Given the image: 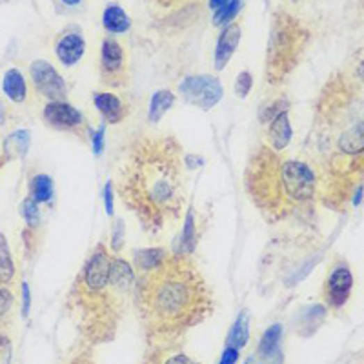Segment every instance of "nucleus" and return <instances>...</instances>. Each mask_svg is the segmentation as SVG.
<instances>
[{
    "label": "nucleus",
    "mask_w": 364,
    "mask_h": 364,
    "mask_svg": "<svg viewBox=\"0 0 364 364\" xmlns=\"http://www.w3.org/2000/svg\"><path fill=\"white\" fill-rule=\"evenodd\" d=\"M93 102L106 122L109 124H118L126 118V113H128L124 100L113 93H95Z\"/></svg>",
    "instance_id": "13"
},
{
    "label": "nucleus",
    "mask_w": 364,
    "mask_h": 364,
    "mask_svg": "<svg viewBox=\"0 0 364 364\" xmlns=\"http://www.w3.org/2000/svg\"><path fill=\"white\" fill-rule=\"evenodd\" d=\"M62 2H64L66 6H77V4H81L82 0H62Z\"/></svg>",
    "instance_id": "41"
},
{
    "label": "nucleus",
    "mask_w": 364,
    "mask_h": 364,
    "mask_svg": "<svg viewBox=\"0 0 364 364\" xmlns=\"http://www.w3.org/2000/svg\"><path fill=\"white\" fill-rule=\"evenodd\" d=\"M355 73H357V77H359V79H361V82H364V62H361L359 66H357Z\"/></svg>",
    "instance_id": "39"
},
{
    "label": "nucleus",
    "mask_w": 364,
    "mask_h": 364,
    "mask_svg": "<svg viewBox=\"0 0 364 364\" xmlns=\"http://www.w3.org/2000/svg\"><path fill=\"white\" fill-rule=\"evenodd\" d=\"M241 37L242 31L239 24L232 22L224 28V31L221 33V37H219L217 49H215V68H217L219 71L224 70L228 62L232 61L233 53H235L237 46L241 42Z\"/></svg>",
    "instance_id": "11"
},
{
    "label": "nucleus",
    "mask_w": 364,
    "mask_h": 364,
    "mask_svg": "<svg viewBox=\"0 0 364 364\" xmlns=\"http://www.w3.org/2000/svg\"><path fill=\"white\" fill-rule=\"evenodd\" d=\"M29 132L28 129H17L6 141V153H13V155H26L29 148Z\"/></svg>",
    "instance_id": "25"
},
{
    "label": "nucleus",
    "mask_w": 364,
    "mask_h": 364,
    "mask_svg": "<svg viewBox=\"0 0 364 364\" xmlns=\"http://www.w3.org/2000/svg\"><path fill=\"white\" fill-rule=\"evenodd\" d=\"M197 244V233H195V221L193 213L188 212L184 221V228H182V241H180V253L182 255H191Z\"/></svg>",
    "instance_id": "24"
},
{
    "label": "nucleus",
    "mask_w": 364,
    "mask_h": 364,
    "mask_svg": "<svg viewBox=\"0 0 364 364\" xmlns=\"http://www.w3.org/2000/svg\"><path fill=\"white\" fill-rule=\"evenodd\" d=\"M301 28L297 20L288 15H275L274 28L268 40V55H266V79L271 84H279L284 77L295 68V62L301 53Z\"/></svg>",
    "instance_id": "4"
},
{
    "label": "nucleus",
    "mask_w": 364,
    "mask_h": 364,
    "mask_svg": "<svg viewBox=\"0 0 364 364\" xmlns=\"http://www.w3.org/2000/svg\"><path fill=\"white\" fill-rule=\"evenodd\" d=\"M53 197V180L44 173H38L31 179V199L35 203H49Z\"/></svg>",
    "instance_id": "21"
},
{
    "label": "nucleus",
    "mask_w": 364,
    "mask_h": 364,
    "mask_svg": "<svg viewBox=\"0 0 364 364\" xmlns=\"http://www.w3.org/2000/svg\"><path fill=\"white\" fill-rule=\"evenodd\" d=\"M166 255H168V253H166L164 250H161V248L139 251L137 255H135V268H137L141 274L153 270V268H157V266L161 264L162 260L166 259Z\"/></svg>",
    "instance_id": "20"
},
{
    "label": "nucleus",
    "mask_w": 364,
    "mask_h": 364,
    "mask_svg": "<svg viewBox=\"0 0 364 364\" xmlns=\"http://www.w3.org/2000/svg\"><path fill=\"white\" fill-rule=\"evenodd\" d=\"M29 308H31V294H29L28 283H22V315L28 317Z\"/></svg>",
    "instance_id": "33"
},
{
    "label": "nucleus",
    "mask_w": 364,
    "mask_h": 364,
    "mask_svg": "<svg viewBox=\"0 0 364 364\" xmlns=\"http://www.w3.org/2000/svg\"><path fill=\"white\" fill-rule=\"evenodd\" d=\"M290 141H292V126H290L288 111H283L268 126V144L274 152H284Z\"/></svg>",
    "instance_id": "14"
},
{
    "label": "nucleus",
    "mask_w": 364,
    "mask_h": 364,
    "mask_svg": "<svg viewBox=\"0 0 364 364\" xmlns=\"http://www.w3.org/2000/svg\"><path fill=\"white\" fill-rule=\"evenodd\" d=\"M44 118L49 126L66 132H79L84 126V117L79 109L61 100V102H49L44 108Z\"/></svg>",
    "instance_id": "9"
},
{
    "label": "nucleus",
    "mask_w": 364,
    "mask_h": 364,
    "mask_svg": "<svg viewBox=\"0 0 364 364\" xmlns=\"http://www.w3.org/2000/svg\"><path fill=\"white\" fill-rule=\"evenodd\" d=\"M228 2H230V0H209V8H212L213 11H219L221 8H224Z\"/></svg>",
    "instance_id": "38"
},
{
    "label": "nucleus",
    "mask_w": 364,
    "mask_h": 364,
    "mask_svg": "<svg viewBox=\"0 0 364 364\" xmlns=\"http://www.w3.org/2000/svg\"><path fill=\"white\" fill-rule=\"evenodd\" d=\"M15 275V264L4 235L0 233V284H8Z\"/></svg>",
    "instance_id": "23"
},
{
    "label": "nucleus",
    "mask_w": 364,
    "mask_h": 364,
    "mask_svg": "<svg viewBox=\"0 0 364 364\" xmlns=\"http://www.w3.org/2000/svg\"><path fill=\"white\" fill-rule=\"evenodd\" d=\"M279 153L268 146L253 155L246 170V189L262 212L284 215L292 204L315 197L317 175L308 162L283 159Z\"/></svg>",
    "instance_id": "3"
},
{
    "label": "nucleus",
    "mask_w": 364,
    "mask_h": 364,
    "mask_svg": "<svg viewBox=\"0 0 364 364\" xmlns=\"http://www.w3.org/2000/svg\"><path fill=\"white\" fill-rule=\"evenodd\" d=\"M102 24L108 33H126L132 26L128 13L117 4H109L102 15Z\"/></svg>",
    "instance_id": "17"
},
{
    "label": "nucleus",
    "mask_w": 364,
    "mask_h": 364,
    "mask_svg": "<svg viewBox=\"0 0 364 364\" xmlns=\"http://www.w3.org/2000/svg\"><path fill=\"white\" fill-rule=\"evenodd\" d=\"M13 306V294L8 288H0V319L6 317Z\"/></svg>",
    "instance_id": "30"
},
{
    "label": "nucleus",
    "mask_w": 364,
    "mask_h": 364,
    "mask_svg": "<svg viewBox=\"0 0 364 364\" xmlns=\"http://www.w3.org/2000/svg\"><path fill=\"white\" fill-rule=\"evenodd\" d=\"M246 364H253V357H250V359L246 361Z\"/></svg>",
    "instance_id": "43"
},
{
    "label": "nucleus",
    "mask_w": 364,
    "mask_h": 364,
    "mask_svg": "<svg viewBox=\"0 0 364 364\" xmlns=\"http://www.w3.org/2000/svg\"><path fill=\"white\" fill-rule=\"evenodd\" d=\"M339 150L346 155H359L364 152V120L342 133L339 137Z\"/></svg>",
    "instance_id": "16"
},
{
    "label": "nucleus",
    "mask_w": 364,
    "mask_h": 364,
    "mask_svg": "<svg viewBox=\"0 0 364 364\" xmlns=\"http://www.w3.org/2000/svg\"><path fill=\"white\" fill-rule=\"evenodd\" d=\"M251 86H253V79H251V75L248 73V71H242L241 75L237 77V82H235L237 97H241V99L248 97Z\"/></svg>",
    "instance_id": "29"
},
{
    "label": "nucleus",
    "mask_w": 364,
    "mask_h": 364,
    "mask_svg": "<svg viewBox=\"0 0 364 364\" xmlns=\"http://www.w3.org/2000/svg\"><path fill=\"white\" fill-rule=\"evenodd\" d=\"M104 203L108 215H113V195H111V182H108L104 188Z\"/></svg>",
    "instance_id": "35"
},
{
    "label": "nucleus",
    "mask_w": 364,
    "mask_h": 364,
    "mask_svg": "<svg viewBox=\"0 0 364 364\" xmlns=\"http://www.w3.org/2000/svg\"><path fill=\"white\" fill-rule=\"evenodd\" d=\"M93 152L95 155H100V153L104 152V126H100L93 133Z\"/></svg>",
    "instance_id": "32"
},
{
    "label": "nucleus",
    "mask_w": 364,
    "mask_h": 364,
    "mask_svg": "<svg viewBox=\"0 0 364 364\" xmlns=\"http://www.w3.org/2000/svg\"><path fill=\"white\" fill-rule=\"evenodd\" d=\"M351 286H354V277H351L350 268L346 264L335 266L326 283L328 303L333 308H341L350 297Z\"/></svg>",
    "instance_id": "10"
},
{
    "label": "nucleus",
    "mask_w": 364,
    "mask_h": 364,
    "mask_svg": "<svg viewBox=\"0 0 364 364\" xmlns=\"http://www.w3.org/2000/svg\"><path fill=\"white\" fill-rule=\"evenodd\" d=\"M137 297L142 312L157 328H184L206 315V283L186 255H166L161 264L141 274Z\"/></svg>",
    "instance_id": "2"
},
{
    "label": "nucleus",
    "mask_w": 364,
    "mask_h": 364,
    "mask_svg": "<svg viewBox=\"0 0 364 364\" xmlns=\"http://www.w3.org/2000/svg\"><path fill=\"white\" fill-rule=\"evenodd\" d=\"M111 260L104 244H99L86 260L84 268L77 279V292L79 301L84 306H109V299H117L128 295V292L118 290L111 283Z\"/></svg>",
    "instance_id": "5"
},
{
    "label": "nucleus",
    "mask_w": 364,
    "mask_h": 364,
    "mask_svg": "<svg viewBox=\"0 0 364 364\" xmlns=\"http://www.w3.org/2000/svg\"><path fill=\"white\" fill-rule=\"evenodd\" d=\"M118 191L144 228L157 232L179 217L184 204L180 150L170 137H142L120 171Z\"/></svg>",
    "instance_id": "1"
},
{
    "label": "nucleus",
    "mask_w": 364,
    "mask_h": 364,
    "mask_svg": "<svg viewBox=\"0 0 364 364\" xmlns=\"http://www.w3.org/2000/svg\"><path fill=\"white\" fill-rule=\"evenodd\" d=\"M84 52L86 42L79 33H66L55 44V53L64 66H75L77 62L84 57Z\"/></svg>",
    "instance_id": "12"
},
{
    "label": "nucleus",
    "mask_w": 364,
    "mask_h": 364,
    "mask_svg": "<svg viewBox=\"0 0 364 364\" xmlns=\"http://www.w3.org/2000/svg\"><path fill=\"white\" fill-rule=\"evenodd\" d=\"M241 6L242 0H230L224 8L215 11V17H213L215 26H228V24H232V20L235 19L237 13L241 11Z\"/></svg>",
    "instance_id": "26"
},
{
    "label": "nucleus",
    "mask_w": 364,
    "mask_h": 364,
    "mask_svg": "<svg viewBox=\"0 0 364 364\" xmlns=\"http://www.w3.org/2000/svg\"><path fill=\"white\" fill-rule=\"evenodd\" d=\"M361 195H363V188L357 189V193H355V199H354V204H359L361 203Z\"/></svg>",
    "instance_id": "40"
},
{
    "label": "nucleus",
    "mask_w": 364,
    "mask_h": 364,
    "mask_svg": "<svg viewBox=\"0 0 364 364\" xmlns=\"http://www.w3.org/2000/svg\"><path fill=\"white\" fill-rule=\"evenodd\" d=\"M100 79L111 88H120L128 79V58L126 52L113 37L104 38L100 47Z\"/></svg>",
    "instance_id": "6"
},
{
    "label": "nucleus",
    "mask_w": 364,
    "mask_h": 364,
    "mask_svg": "<svg viewBox=\"0 0 364 364\" xmlns=\"http://www.w3.org/2000/svg\"><path fill=\"white\" fill-rule=\"evenodd\" d=\"M153 2L161 6V8H177V6L184 4L186 0H153Z\"/></svg>",
    "instance_id": "37"
},
{
    "label": "nucleus",
    "mask_w": 364,
    "mask_h": 364,
    "mask_svg": "<svg viewBox=\"0 0 364 364\" xmlns=\"http://www.w3.org/2000/svg\"><path fill=\"white\" fill-rule=\"evenodd\" d=\"M237 359H239V350L226 346V350H224L223 357H221V363L219 364H235Z\"/></svg>",
    "instance_id": "34"
},
{
    "label": "nucleus",
    "mask_w": 364,
    "mask_h": 364,
    "mask_svg": "<svg viewBox=\"0 0 364 364\" xmlns=\"http://www.w3.org/2000/svg\"><path fill=\"white\" fill-rule=\"evenodd\" d=\"M22 217L28 223V226H37L38 224V203H35L31 197L24 200L22 204Z\"/></svg>",
    "instance_id": "28"
},
{
    "label": "nucleus",
    "mask_w": 364,
    "mask_h": 364,
    "mask_svg": "<svg viewBox=\"0 0 364 364\" xmlns=\"http://www.w3.org/2000/svg\"><path fill=\"white\" fill-rule=\"evenodd\" d=\"M11 363V341L10 337L0 333V364Z\"/></svg>",
    "instance_id": "31"
},
{
    "label": "nucleus",
    "mask_w": 364,
    "mask_h": 364,
    "mask_svg": "<svg viewBox=\"0 0 364 364\" xmlns=\"http://www.w3.org/2000/svg\"><path fill=\"white\" fill-rule=\"evenodd\" d=\"M4 120H6V115L0 111V124H4Z\"/></svg>",
    "instance_id": "42"
},
{
    "label": "nucleus",
    "mask_w": 364,
    "mask_h": 364,
    "mask_svg": "<svg viewBox=\"0 0 364 364\" xmlns=\"http://www.w3.org/2000/svg\"><path fill=\"white\" fill-rule=\"evenodd\" d=\"M124 235V228H122V221H117L115 224V235H113V250H120V241H122Z\"/></svg>",
    "instance_id": "36"
},
{
    "label": "nucleus",
    "mask_w": 364,
    "mask_h": 364,
    "mask_svg": "<svg viewBox=\"0 0 364 364\" xmlns=\"http://www.w3.org/2000/svg\"><path fill=\"white\" fill-rule=\"evenodd\" d=\"M179 91L189 104L200 109H212L223 99V86L212 75L188 77L179 86Z\"/></svg>",
    "instance_id": "7"
},
{
    "label": "nucleus",
    "mask_w": 364,
    "mask_h": 364,
    "mask_svg": "<svg viewBox=\"0 0 364 364\" xmlns=\"http://www.w3.org/2000/svg\"><path fill=\"white\" fill-rule=\"evenodd\" d=\"M173 102H175V95L171 93V91H157L152 97V102H150V120H152L153 124L159 122L162 118V115L173 106Z\"/></svg>",
    "instance_id": "19"
},
{
    "label": "nucleus",
    "mask_w": 364,
    "mask_h": 364,
    "mask_svg": "<svg viewBox=\"0 0 364 364\" xmlns=\"http://www.w3.org/2000/svg\"><path fill=\"white\" fill-rule=\"evenodd\" d=\"M2 91L15 104H20V102L28 99V84H26V79L17 68L6 71L4 81H2Z\"/></svg>",
    "instance_id": "15"
},
{
    "label": "nucleus",
    "mask_w": 364,
    "mask_h": 364,
    "mask_svg": "<svg viewBox=\"0 0 364 364\" xmlns=\"http://www.w3.org/2000/svg\"><path fill=\"white\" fill-rule=\"evenodd\" d=\"M294 2H297V0H294Z\"/></svg>",
    "instance_id": "44"
},
{
    "label": "nucleus",
    "mask_w": 364,
    "mask_h": 364,
    "mask_svg": "<svg viewBox=\"0 0 364 364\" xmlns=\"http://www.w3.org/2000/svg\"><path fill=\"white\" fill-rule=\"evenodd\" d=\"M29 73H31V81H33L35 90L42 95V97L49 99L52 102H61V100L66 99V81L62 79L61 73H58L49 62H31Z\"/></svg>",
    "instance_id": "8"
},
{
    "label": "nucleus",
    "mask_w": 364,
    "mask_h": 364,
    "mask_svg": "<svg viewBox=\"0 0 364 364\" xmlns=\"http://www.w3.org/2000/svg\"><path fill=\"white\" fill-rule=\"evenodd\" d=\"M146 364H199L186 354H157Z\"/></svg>",
    "instance_id": "27"
},
{
    "label": "nucleus",
    "mask_w": 364,
    "mask_h": 364,
    "mask_svg": "<svg viewBox=\"0 0 364 364\" xmlns=\"http://www.w3.org/2000/svg\"><path fill=\"white\" fill-rule=\"evenodd\" d=\"M248 339H250V315L248 312H242L239 317H237L235 324H233L230 335H228L226 346L230 348H237V350H242L246 346Z\"/></svg>",
    "instance_id": "18"
},
{
    "label": "nucleus",
    "mask_w": 364,
    "mask_h": 364,
    "mask_svg": "<svg viewBox=\"0 0 364 364\" xmlns=\"http://www.w3.org/2000/svg\"><path fill=\"white\" fill-rule=\"evenodd\" d=\"M280 337H283V326L280 324H274V326L268 328L259 342V354L262 357H271L275 351L279 350Z\"/></svg>",
    "instance_id": "22"
}]
</instances>
